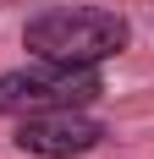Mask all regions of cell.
<instances>
[{"label":"cell","mask_w":154,"mask_h":159,"mask_svg":"<svg viewBox=\"0 0 154 159\" xmlns=\"http://www.w3.org/2000/svg\"><path fill=\"white\" fill-rule=\"evenodd\" d=\"M132 44V22L110 6H50L22 22V49L39 61L66 66H105Z\"/></svg>","instance_id":"cell-1"},{"label":"cell","mask_w":154,"mask_h":159,"mask_svg":"<svg viewBox=\"0 0 154 159\" xmlns=\"http://www.w3.org/2000/svg\"><path fill=\"white\" fill-rule=\"evenodd\" d=\"M105 99V71L99 66H66V61H39L0 71V115H44V110H88Z\"/></svg>","instance_id":"cell-2"},{"label":"cell","mask_w":154,"mask_h":159,"mask_svg":"<svg viewBox=\"0 0 154 159\" xmlns=\"http://www.w3.org/2000/svg\"><path fill=\"white\" fill-rule=\"evenodd\" d=\"M105 137H110V126L94 121L88 110H44V115H22L11 143L22 154H39V159H72V154L99 148Z\"/></svg>","instance_id":"cell-3"}]
</instances>
